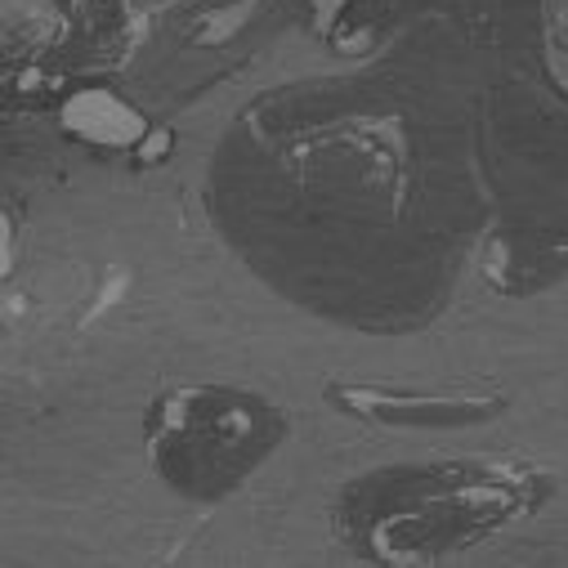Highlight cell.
Masks as SVG:
<instances>
[{"instance_id": "3", "label": "cell", "mask_w": 568, "mask_h": 568, "mask_svg": "<svg viewBox=\"0 0 568 568\" xmlns=\"http://www.w3.org/2000/svg\"><path fill=\"white\" fill-rule=\"evenodd\" d=\"M336 403L349 412H363L372 420H403V425H453V420H479L501 407L493 389H398V385H349L332 389Z\"/></svg>"}, {"instance_id": "4", "label": "cell", "mask_w": 568, "mask_h": 568, "mask_svg": "<svg viewBox=\"0 0 568 568\" xmlns=\"http://www.w3.org/2000/svg\"><path fill=\"white\" fill-rule=\"evenodd\" d=\"M63 121L81 139H90V144H103V149H121V144H130V139H139V116L125 103H116L112 94H103V116H94V103L85 94H77L68 103Z\"/></svg>"}, {"instance_id": "2", "label": "cell", "mask_w": 568, "mask_h": 568, "mask_svg": "<svg viewBox=\"0 0 568 568\" xmlns=\"http://www.w3.org/2000/svg\"><path fill=\"white\" fill-rule=\"evenodd\" d=\"M287 439V416L260 394L229 385H180L153 398L144 444L153 475L184 501L233 497Z\"/></svg>"}, {"instance_id": "1", "label": "cell", "mask_w": 568, "mask_h": 568, "mask_svg": "<svg viewBox=\"0 0 568 568\" xmlns=\"http://www.w3.org/2000/svg\"><path fill=\"white\" fill-rule=\"evenodd\" d=\"M546 479L524 462L453 457L389 466L345 488L336 532L376 564H439L524 519Z\"/></svg>"}]
</instances>
